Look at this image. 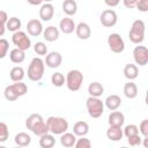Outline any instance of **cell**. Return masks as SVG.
I'll list each match as a JSON object with an SVG mask.
<instances>
[{
  "label": "cell",
  "instance_id": "1",
  "mask_svg": "<svg viewBox=\"0 0 148 148\" xmlns=\"http://www.w3.org/2000/svg\"><path fill=\"white\" fill-rule=\"evenodd\" d=\"M25 127L37 136H42L43 134L49 133V126L39 113L30 114L25 119Z\"/></svg>",
  "mask_w": 148,
  "mask_h": 148
},
{
  "label": "cell",
  "instance_id": "2",
  "mask_svg": "<svg viewBox=\"0 0 148 148\" xmlns=\"http://www.w3.org/2000/svg\"><path fill=\"white\" fill-rule=\"evenodd\" d=\"M44 71H45V62L42 58L36 57L34 58L28 67V77L30 81L38 82L42 80L44 76Z\"/></svg>",
  "mask_w": 148,
  "mask_h": 148
},
{
  "label": "cell",
  "instance_id": "3",
  "mask_svg": "<svg viewBox=\"0 0 148 148\" xmlns=\"http://www.w3.org/2000/svg\"><path fill=\"white\" fill-rule=\"evenodd\" d=\"M27 91H28L27 84L23 83L22 81H18V82L7 86L3 90V96L8 102H14L18 97L24 96L27 94Z\"/></svg>",
  "mask_w": 148,
  "mask_h": 148
},
{
  "label": "cell",
  "instance_id": "4",
  "mask_svg": "<svg viewBox=\"0 0 148 148\" xmlns=\"http://www.w3.org/2000/svg\"><path fill=\"white\" fill-rule=\"evenodd\" d=\"M145 32H146V24L142 20H135L133 21L130 32H128V38L132 43L134 44H141L145 40Z\"/></svg>",
  "mask_w": 148,
  "mask_h": 148
},
{
  "label": "cell",
  "instance_id": "5",
  "mask_svg": "<svg viewBox=\"0 0 148 148\" xmlns=\"http://www.w3.org/2000/svg\"><path fill=\"white\" fill-rule=\"evenodd\" d=\"M46 124L49 126V132H51L53 135H60L68 130V121L62 117L51 116L46 119Z\"/></svg>",
  "mask_w": 148,
  "mask_h": 148
},
{
  "label": "cell",
  "instance_id": "6",
  "mask_svg": "<svg viewBox=\"0 0 148 148\" xmlns=\"http://www.w3.org/2000/svg\"><path fill=\"white\" fill-rule=\"evenodd\" d=\"M86 108L91 118H99L104 112V102L99 97L89 96L86 101Z\"/></svg>",
  "mask_w": 148,
  "mask_h": 148
},
{
  "label": "cell",
  "instance_id": "7",
  "mask_svg": "<svg viewBox=\"0 0 148 148\" xmlns=\"http://www.w3.org/2000/svg\"><path fill=\"white\" fill-rule=\"evenodd\" d=\"M66 86L68 90L71 91H77L80 90L82 83H83V74L79 69H72L66 75Z\"/></svg>",
  "mask_w": 148,
  "mask_h": 148
},
{
  "label": "cell",
  "instance_id": "8",
  "mask_svg": "<svg viewBox=\"0 0 148 148\" xmlns=\"http://www.w3.org/2000/svg\"><path fill=\"white\" fill-rule=\"evenodd\" d=\"M12 42L13 44L20 49V50H23V51H27L31 47V40L30 38L28 37V35L24 32V31H15L12 36Z\"/></svg>",
  "mask_w": 148,
  "mask_h": 148
},
{
  "label": "cell",
  "instance_id": "9",
  "mask_svg": "<svg viewBox=\"0 0 148 148\" xmlns=\"http://www.w3.org/2000/svg\"><path fill=\"white\" fill-rule=\"evenodd\" d=\"M108 46L113 53H121L125 50V42L119 34L113 32L108 36Z\"/></svg>",
  "mask_w": 148,
  "mask_h": 148
},
{
  "label": "cell",
  "instance_id": "10",
  "mask_svg": "<svg viewBox=\"0 0 148 148\" xmlns=\"http://www.w3.org/2000/svg\"><path fill=\"white\" fill-rule=\"evenodd\" d=\"M99 21H101V24L105 28H111V27H114L118 22V16H117V13L113 10V9H105L99 15Z\"/></svg>",
  "mask_w": 148,
  "mask_h": 148
},
{
  "label": "cell",
  "instance_id": "11",
  "mask_svg": "<svg viewBox=\"0 0 148 148\" xmlns=\"http://www.w3.org/2000/svg\"><path fill=\"white\" fill-rule=\"evenodd\" d=\"M133 59L135 65L146 66L148 64V50L143 45H138L133 50Z\"/></svg>",
  "mask_w": 148,
  "mask_h": 148
},
{
  "label": "cell",
  "instance_id": "12",
  "mask_svg": "<svg viewBox=\"0 0 148 148\" xmlns=\"http://www.w3.org/2000/svg\"><path fill=\"white\" fill-rule=\"evenodd\" d=\"M43 30H44V28H43V24H42V22L39 20L31 18V20L28 21V23H27V31H28V34L30 36L37 37V36L43 34Z\"/></svg>",
  "mask_w": 148,
  "mask_h": 148
},
{
  "label": "cell",
  "instance_id": "13",
  "mask_svg": "<svg viewBox=\"0 0 148 148\" xmlns=\"http://www.w3.org/2000/svg\"><path fill=\"white\" fill-rule=\"evenodd\" d=\"M44 62L49 68H58L62 62V57H61V54L59 52L52 51V52L46 54Z\"/></svg>",
  "mask_w": 148,
  "mask_h": 148
},
{
  "label": "cell",
  "instance_id": "14",
  "mask_svg": "<svg viewBox=\"0 0 148 148\" xmlns=\"http://www.w3.org/2000/svg\"><path fill=\"white\" fill-rule=\"evenodd\" d=\"M54 15V7L51 2H44L42 6H40V9H39V18L44 22H49L52 20Z\"/></svg>",
  "mask_w": 148,
  "mask_h": 148
},
{
  "label": "cell",
  "instance_id": "15",
  "mask_svg": "<svg viewBox=\"0 0 148 148\" xmlns=\"http://www.w3.org/2000/svg\"><path fill=\"white\" fill-rule=\"evenodd\" d=\"M75 27H76V24L74 23L73 18H71L69 16H66V17L61 18L60 22H59V29H60V31L64 32L65 35L72 34V32L75 30Z\"/></svg>",
  "mask_w": 148,
  "mask_h": 148
},
{
  "label": "cell",
  "instance_id": "16",
  "mask_svg": "<svg viewBox=\"0 0 148 148\" xmlns=\"http://www.w3.org/2000/svg\"><path fill=\"white\" fill-rule=\"evenodd\" d=\"M75 34H76V36H77L80 39L86 40V39H88V38L90 37V35H91V29H90V27H89L88 23H86V22H80V23L76 24V27H75Z\"/></svg>",
  "mask_w": 148,
  "mask_h": 148
},
{
  "label": "cell",
  "instance_id": "17",
  "mask_svg": "<svg viewBox=\"0 0 148 148\" xmlns=\"http://www.w3.org/2000/svg\"><path fill=\"white\" fill-rule=\"evenodd\" d=\"M108 123H109L110 126H120L121 127L125 123V116H124L123 112L114 110L109 114Z\"/></svg>",
  "mask_w": 148,
  "mask_h": 148
},
{
  "label": "cell",
  "instance_id": "18",
  "mask_svg": "<svg viewBox=\"0 0 148 148\" xmlns=\"http://www.w3.org/2000/svg\"><path fill=\"white\" fill-rule=\"evenodd\" d=\"M120 105H121V98L116 94L109 95L104 101V106H106V109L110 111L117 110Z\"/></svg>",
  "mask_w": 148,
  "mask_h": 148
},
{
  "label": "cell",
  "instance_id": "19",
  "mask_svg": "<svg viewBox=\"0 0 148 148\" xmlns=\"http://www.w3.org/2000/svg\"><path fill=\"white\" fill-rule=\"evenodd\" d=\"M124 136L123 128L120 126H109L106 130V138L110 141H119Z\"/></svg>",
  "mask_w": 148,
  "mask_h": 148
},
{
  "label": "cell",
  "instance_id": "20",
  "mask_svg": "<svg viewBox=\"0 0 148 148\" xmlns=\"http://www.w3.org/2000/svg\"><path fill=\"white\" fill-rule=\"evenodd\" d=\"M42 35H43V38L46 42H54L59 38V29L56 28L54 25H50V27H46L43 30Z\"/></svg>",
  "mask_w": 148,
  "mask_h": 148
},
{
  "label": "cell",
  "instance_id": "21",
  "mask_svg": "<svg viewBox=\"0 0 148 148\" xmlns=\"http://www.w3.org/2000/svg\"><path fill=\"white\" fill-rule=\"evenodd\" d=\"M123 73H124V76L128 81H133L139 75V68L135 64H127V65H125Z\"/></svg>",
  "mask_w": 148,
  "mask_h": 148
},
{
  "label": "cell",
  "instance_id": "22",
  "mask_svg": "<svg viewBox=\"0 0 148 148\" xmlns=\"http://www.w3.org/2000/svg\"><path fill=\"white\" fill-rule=\"evenodd\" d=\"M89 132V125L88 123L83 121V120H79L74 124L73 126V133L76 136H86Z\"/></svg>",
  "mask_w": 148,
  "mask_h": 148
},
{
  "label": "cell",
  "instance_id": "23",
  "mask_svg": "<svg viewBox=\"0 0 148 148\" xmlns=\"http://www.w3.org/2000/svg\"><path fill=\"white\" fill-rule=\"evenodd\" d=\"M75 141H76V135L74 133L65 132V133L60 134V143L62 147H66V148L74 147Z\"/></svg>",
  "mask_w": 148,
  "mask_h": 148
},
{
  "label": "cell",
  "instance_id": "24",
  "mask_svg": "<svg viewBox=\"0 0 148 148\" xmlns=\"http://www.w3.org/2000/svg\"><path fill=\"white\" fill-rule=\"evenodd\" d=\"M62 12L67 16H73L77 12V3L75 0H65L62 2Z\"/></svg>",
  "mask_w": 148,
  "mask_h": 148
},
{
  "label": "cell",
  "instance_id": "25",
  "mask_svg": "<svg viewBox=\"0 0 148 148\" xmlns=\"http://www.w3.org/2000/svg\"><path fill=\"white\" fill-rule=\"evenodd\" d=\"M9 59L14 64H21L25 59V51L15 47V49L10 50V52H9Z\"/></svg>",
  "mask_w": 148,
  "mask_h": 148
},
{
  "label": "cell",
  "instance_id": "26",
  "mask_svg": "<svg viewBox=\"0 0 148 148\" xmlns=\"http://www.w3.org/2000/svg\"><path fill=\"white\" fill-rule=\"evenodd\" d=\"M124 95L130 99L135 98L138 96V86L133 81H128L124 84Z\"/></svg>",
  "mask_w": 148,
  "mask_h": 148
},
{
  "label": "cell",
  "instance_id": "27",
  "mask_svg": "<svg viewBox=\"0 0 148 148\" xmlns=\"http://www.w3.org/2000/svg\"><path fill=\"white\" fill-rule=\"evenodd\" d=\"M104 92V87L102 86V83L95 81V82H91L89 86H88V94L89 96H94V97H99L102 96Z\"/></svg>",
  "mask_w": 148,
  "mask_h": 148
},
{
  "label": "cell",
  "instance_id": "28",
  "mask_svg": "<svg viewBox=\"0 0 148 148\" xmlns=\"http://www.w3.org/2000/svg\"><path fill=\"white\" fill-rule=\"evenodd\" d=\"M14 141L20 147H27V146H29L31 143V136L25 132H20V133H17L15 135Z\"/></svg>",
  "mask_w": 148,
  "mask_h": 148
},
{
  "label": "cell",
  "instance_id": "29",
  "mask_svg": "<svg viewBox=\"0 0 148 148\" xmlns=\"http://www.w3.org/2000/svg\"><path fill=\"white\" fill-rule=\"evenodd\" d=\"M39 146L42 148H52L56 143V139L53 136V134L51 133H45L42 136H39Z\"/></svg>",
  "mask_w": 148,
  "mask_h": 148
},
{
  "label": "cell",
  "instance_id": "30",
  "mask_svg": "<svg viewBox=\"0 0 148 148\" xmlns=\"http://www.w3.org/2000/svg\"><path fill=\"white\" fill-rule=\"evenodd\" d=\"M24 69L21 67V66H15L10 69V73H9V77L13 82H18V81H22L24 79Z\"/></svg>",
  "mask_w": 148,
  "mask_h": 148
},
{
  "label": "cell",
  "instance_id": "31",
  "mask_svg": "<svg viewBox=\"0 0 148 148\" xmlns=\"http://www.w3.org/2000/svg\"><path fill=\"white\" fill-rule=\"evenodd\" d=\"M21 25H22V22L18 17L16 16H13V17H9L8 21L6 22V29L12 31V32H15V31H18L21 29Z\"/></svg>",
  "mask_w": 148,
  "mask_h": 148
},
{
  "label": "cell",
  "instance_id": "32",
  "mask_svg": "<svg viewBox=\"0 0 148 148\" xmlns=\"http://www.w3.org/2000/svg\"><path fill=\"white\" fill-rule=\"evenodd\" d=\"M51 82H52V84L54 87H62L65 84V82H66V79H65V76H64L62 73L56 72L51 76Z\"/></svg>",
  "mask_w": 148,
  "mask_h": 148
},
{
  "label": "cell",
  "instance_id": "33",
  "mask_svg": "<svg viewBox=\"0 0 148 148\" xmlns=\"http://www.w3.org/2000/svg\"><path fill=\"white\" fill-rule=\"evenodd\" d=\"M123 134L126 136V138H130V136H133V135H136L139 134V128L136 125L134 124H130V125H126L125 128L123 130Z\"/></svg>",
  "mask_w": 148,
  "mask_h": 148
},
{
  "label": "cell",
  "instance_id": "34",
  "mask_svg": "<svg viewBox=\"0 0 148 148\" xmlns=\"http://www.w3.org/2000/svg\"><path fill=\"white\" fill-rule=\"evenodd\" d=\"M9 138V130L6 123L0 121V142H5L7 141V139Z\"/></svg>",
  "mask_w": 148,
  "mask_h": 148
},
{
  "label": "cell",
  "instance_id": "35",
  "mask_svg": "<svg viewBox=\"0 0 148 148\" xmlns=\"http://www.w3.org/2000/svg\"><path fill=\"white\" fill-rule=\"evenodd\" d=\"M34 51L38 54V56H46L47 54V46L45 43L43 42H37L34 45Z\"/></svg>",
  "mask_w": 148,
  "mask_h": 148
},
{
  "label": "cell",
  "instance_id": "36",
  "mask_svg": "<svg viewBox=\"0 0 148 148\" xmlns=\"http://www.w3.org/2000/svg\"><path fill=\"white\" fill-rule=\"evenodd\" d=\"M9 50V43L5 38H0V59H3Z\"/></svg>",
  "mask_w": 148,
  "mask_h": 148
},
{
  "label": "cell",
  "instance_id": "37",
  "mask_svg": "<svg viewBox=\"0 0 148 148\" xmlns=\"http://www.w3.org/2000/svg\"><path fill=\"white\" fill-rule=\"evenodd\" d=\"M74 147L76 148H90L91 147V141L84 136H80V139H77L75 141Z\"/></svg>",
  "mask_w": 148,
  "mask_h": 148
},
{
  "label": "cell",
  "instance_id": "38",
  "mask_svg": "<svg viewBox=\"0 0 148 148\" xmlns=\"http://www.w3.org/2000/svg\"><path fill=\"white\" fill-rule=\"evenodd\" d=\"M127 142H128V145L132 146V147L140 146V145L142 143V138H141L139 134H136V135H133V136L127 138Z\"/></svg>",
  "mask_w": 148,
  "mask_h": 148
},
{
  "label": "cell",
  "instance_id": "39",
  "mask_svg": "<svg viewBox=\"0 0 148 148\" xmlns=\"http://www.w3.org/2000/svg\"><path fill=\"white\" fill-rule=\"evenodd\" d=\"M138 128H139V133H141L143 138L148 136V119H143Z\"/></svg>",
  "mask_w": 148,
  "mask_h": 148
},
{
  "label": "cell",
  "instance_id": "40",
  "mask_svg": "<svg viewBox=\"0 0 148 148\" xmlns=\"http://www.w3.org/2000/svg\"><path fill=\"white\" fill-rule=\"evenodd\" d=\"M135 8H138L142 13L148 12V0H138Z\"/></svg>",
  "mask_w": 148,
  "mask_h": 148
},
{
  "label": "cell",
  "instance_id": "41",
  "mask_svg": "<svg viewBox=\"0 0 148 148\" xmlns=\"http://www.w3.org/2000/svg\"><path fill=\"white\" fill-rule=\"evenodd\" d=\"M138 0H123V5L127 8V9H133L136 6Z\"/></svg>",
  "mask_w": 148,
  "mask_h": 148
},
{
  "label": "cell",
  "instance_id": "42",
  "mask_svg": "<svg viewBox=\"0 0 148 148\" xmlns=\"http://www.w3.org/2000/svg\"><path fill=\"white\" fill-rule=\"evenodd\" d=\"M27 1H28V3H30L32 6H39L43 2H51L53 0H27Z\"/></svg>",
  "mask_w": 148,
  "mask_h": 148
},
{
  "label": "cell",
  "instance_id": "43",
  "mask_svg": "<svg viewBox=\"0 0 148 148\" xmlns=\"http://www.w3.org/2000/svg\"><path fill=\"white\" fill-rule=\"evenodd\" d=\"M119 2H120V0H104V3L106 6H109V7H111V8L118 6Z\"/></svg>",
  "mask_w": 148,
  "mask_h": 148
},
{
  "label": "cell",
  "instance_id": "44",
  "mask_svg": "<svg viewBox=\"0 0 148 148\" xmlns=\"http://www.w3.org/2000/svg\"><path fill=\"white\" fill-rule=\"evenodd\" d=\"M7 21H8V15H7V13H6L5 10H0V22L3 23V24H6Z\"/></svg>",
  "mask_w": 148,
  "mask_h": 148
},
{
  "label": "cell",
  "instance_id": "45",
  "mask_svg": "<svg viewBox=\"0 0 148 148\" xmlns=\"http://www.w3.org/2000/svg\"><path fill=\"white\" fill-rule=\"evenodd\" d=\"M5 31H6V24H3V23L0 22V37L3 36Z\"/></svg>",
  "mask_w": 148,
  "mask_h": 148
}]
</instances>
